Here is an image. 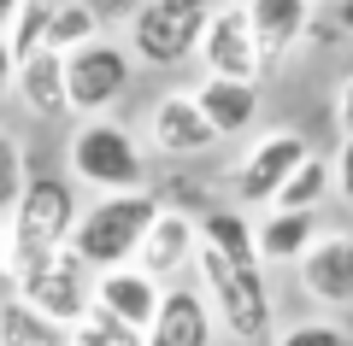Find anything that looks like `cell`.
<instances>
[{
	"label": "cell",
	"mask_w": 353,
	"mask_h": 346,
	"mask_svg": "<svg viewBox=\"0 0 353 346\" xmlns=\"http://www.w3.org/2000/svg\"><path fill=\"white\" fill-rule=\"evenodd\" d=\"M159 211H165V199L153 194V188H141V194H94L83 206V217H77L71 252L94 276L124 270V264L141 259V241H148V229L159 223Z\"/></svg>",
	"instance_id": "cell-1"
},
{
	"label": "cell",
	"mask_w": 353,
	"mask_h": 346,
	"mask_svg": "<svg viewBox=\"0 0 353 346\" xmlns=\"http://www.w3.org/2000/svg\"><path fill=\"white\" fill-rule=\"evenodd\" d=\"M83 206H88V199L77 194L71 176H59V171H30L24 199H18V211L6 217V241H12L6 276L24 270V264H36V259H48V252H59V247H71Z\"/></svg>",
	"instance_id": "cell-2"
},
{
	"label": "cell",
	"mask_w": 353,
	"mask_h": 346,
	"mask_svg": "<svg viewBox=\"0 0 353 346\" xmlns=\"http://www.w3.org/2000/svg\"><path fill=\"white\" fill-rule=\"evenodd\" d=\"M65 171L71 182L94 194H141L148 188V147L118 118H83L65 141Z\"/></svg>",
	"instance_id": "cell-3"
},
{
	"label": "cell",
	"mask_w": 353,
	"mask_h": 346,
	"mask_svg": "<svg viewBox=\"0 0 353 346\" xmlns=\"http://www.w3.org/2000/svg\"><path fill=\"white\" fill-rule=\"evenodd\" d=\"M224 0H141L130 12L124 47L136 53V65L148 71H165V65H183L201 53V36L212 24V12Z\"/></svg>",
	"instance_id": "cell-4"
},
{
	"label": "cell",
	"mask_w": 353,
	"mask_h": 346,
	"mask_svg": "<svg viewBox=\"0 0 353 346\" xmlns=\"http://www.w3.org/2000/svg\"><path fill=\"white\" fill-rule=\"evenodd\" d=\"M194 276H201V294L212 299L218 329H230L241 346H259L271 334V282L265 276H241L224 264V252L201 241V259H194Z\"/></svg>",
	"instance_id": "cell-5"
},
{
	"label": "cell",
	"mask_w": 353,
	"mask_h": 346,
	"mask_svg": "<svg viewBox=\"0 0 353 346\" xmlns=\"http://www.w3.org/2000/svg\"><path fill=\"white\" fill-rule=\"evenodd\" d=\"M136 53L124 47V41L101 36L88 41V47L65 53V94H71V118L83 124V118H112V106L136 88Z\"/></svg>",
	"instance_id": "cell-6"
},
{
	"label": "cell",
	"mask_w": 353,
	"mask_h": 346,
	"mask_svg": "<svg viewBox=\"0 0 353 346\" xmlns=\"http://www.w3.org/2000/svg\"><path fill=\"white\" fill-rule=\"evenodd\" d=\"M6 282H12V294L24 299V305H36L41 317H53L59 329H77V323L94 311V270H88L71 247H59V252H48V259L12 270Z\"/></svg>",
	"instance_id": "cell-7"
},
{
	"label": "cell",
	"mask_w": 353,
	"mask_h": 346,
	"mask_svg": "<svg viewBox=\"0 0 353 346\" xmlns=\"http://www.w3.org/2000/svg\"><path fill=\"white\" fill-rule=\"evenodd\" d=\"M312 159V147H306L301 129H259L253 136V147L236 159V171H230V194H236V206H277V194L289 188V176L301 171V164Z\"/></svg>",
	"instance_id": "cell-8"
},
{
	"label": "cell",
	"mask_w": 353,
	"mask_h": 346,
	"mask_svg": "<svg viewBox=\"0 0 353 346\" xmlns=\"http://www.w3.org/2000/svg\"><path fill=\"white\" fill-rule=\"evenodd\" d=\"M201 71L206 76H230V83H265V59H259V36H253L248 0H230L218 6L212 24L201 36Z\"/></svg>",
	"instance_id": "cell-9"
},
{
	"label": "cell",
	"mask_w": 353,
	"mask_h": 346,
	"mask_svg": "<svg viewBox=\"0 0 353 346\" xmlns=\"http://www.w3.org/2000/svg\"><path fill=\"white\" fill-rule=\"evenodd\" d=\"M141 147H153L159 159H201V153L218 147V129L206 124V111L194 106L189 88H171L141 118Z\"/></svg>",
	"instance_id": "cell-10"
},
{
	"label": "cell",
	"mask_w": 353,
	"mask_h": 346,
	"mask_svg": "<svg viewBox=\"0 0 353 346\" xmlns=\"http://www.w3.org/2000/svg\"><path fill=\"white\" fill-rule=\"evenodd\" d=\"M201 217L194 211H183V206H165L159 211V223L148 229V241H141V270L153 276L159 288H176V276L183 270H194V259H201Z\"/></svg>",
	"instance_id": "cell-11"
},
{
	"label": "cell",
	"mask_w": 353,
	"mask_h": 346,
	"mask_svg": "<svg viewBox=\"0 0 353 346\" xmlns=\"http://www.w3.org/2000/svg\"><path fill=\"white\" fill-rule=\"evenodd\" d=\"M248 18H253V36H259L265 76H277L283 65L294 59V47L312 36L318 6L312 0H248Z\"/></svg>",
	"instance_id": "cell-12"
},
{
	"label": "cell",
	"mask_w": 353,
	"mask_h": 346,
	"mask_svg": "<svg viewBox=\"0 0 353 346\" xmlns=\"http://www.w3.org/2000/svg\"><path fill=\"white\" fill-rule=\"evenodd\" d=\"M294 276H301L306 299H318L330 311H347L353 305V235L347 229H324Z\"/></svg>",
	"instance_id": "cell-13"
},
{
	"label": "cell",
	"mask_w": 353,
	"mask_h": 346,
	"mask_svg": "<svg viewBox=\"0 0 353 346\" xmlns=\"http://www.w3.org/2000/svg\"><path fill=\"white\" fill-rule=\"evenodd\" d=\"M159 305H165V288L153 282L141 264H124V270L94 276V311H106L112 323H124V329H136V334L153 329Z\"/></svg>",
	"instance_id": "cell-14"
},
{
	"label": "cell",
	"mask_w": 353,
	"mask_h": 346,
	"mask_svg": "<svg viewBox=\"0 0 353 346\" xmlns=\"http://www.w3.org/2000/svg\"><path fill=\"white\" fill-rule=\"evenodd\" d=\"M212 334H218L212 299L201 288L176 282V288H165V305L153 317V329L141 334V346H212Z\"/></svg>",
	"instance_id": "cell-15"
},
{
	"label": "cell",
	"mask_w": 353,
	"mask_h": 346,
	"mask_svg": "<svg viewBox=\"0 0 353 346\" xmlns=\"http://www.w3.org/2000/svg\"><path fill=\"white\" fill-rule=\"evenodd\" d=\"M189 94H194V106L206 111V124L218 129V141H230V136H248V129L259 124V111H265V88H259V83L201 76V83H194Z\"/></svg>",
	"instance_id": "cell-16"
},
{
	"label": "cell",
	"mask_w": 353,
	"mask_h": 346,
	"mask_svg": "<svg viewBox=\"0 0 353 346\" xmlns=\"http://www.w3.org/2000/svg\"><path fill=\"white\" fill-rule=\"evenodd\" d=\"M318 235H324L318 229V211H259V223H253L265 270H277V264H294L301 270V259L312 252Z\"/></svg>",
	"instance_id": "cell-17"
},
{
	"label": "cell",
	"mask_w": 353,
	"mask_h": 346,
	"mask_svg": "<svg viewBox=\"0 0 353 346\" xmlns=\"http://www.w3.org/2000/svg\"><path fill=\"white\" fill-rule=\"evenodd\" d=\"M12 94H18V106H24L30 118H65V111H71V94H65V53H53V47L30 53V59L18 65Z\"/></svg>",
	"instance_id": "cell-18"
},
{
	"label": "cell",
	"mask_w": 353,
	"mask_h": 346,
	"mask_svg": "<svg viewBox=\"0 0 353 346\" xmlns=\"http://www.w3.org/2000/svg\"><path fill=\"white\" fill-rule=\"evenodd\" d=\"M201 235H206V247L224 252L230 270H241V276H265L259 241H253V211H241V206H212V211L201 217Z\"/></svg>",
	"instance_id": "cell-19"
},
{
	"label": "cell",
	"mask_w": 353,
	"mask_h": 346,
	"mask_svg": "<svg viewBox=\"0 0 353 346\" xmlns=\"http://www.w3.org/2000/svg\"><path fill=\"white\" fill-rule=\"evenodd\" d=\"M0 346H71V329H59L53 317H41L36 305H24L18 294L0 299Z\"/></svg>",
	"instance_id": "cell-20"
},
{
	"label": "cell",
	"mask_w": 353,
	"mask_h": 346,
	"mask_svg": "<svg viewBox=\"0 0 353 346\" xmlns=\"http://www.w3.org/2000/svg\"><path fill=\"white\" fill-rule=\"evenodd\" d=\"M330 194H336V164H330V153H312V159L289 176V188L277 194L271 211H318Z\"/></svg>",
	"instance_id": "cell-21"
},
{
	"label": "cell",
	"mask_w": 353,
	"mask_h": 346,
	"mask_svg": "<svg viewBox=\"0 0 353 346\" xmlns=\"http://www.w3.org/2000/svg\"><path fill=\"white\" fill-rule=\"evenodd\" d=\"M101 36H106L101 12H94L88 0H59V12H53V36H48L53 53H77V47H88V41H101Z\"/></svg>",
	"instance_id": "cell-22"
},
{
	"label": "cell",
	"mask_w": 353,
	"mask_h": 346,
	"mask_svg": "<svg viewBox=\"0 0 353 346\" xmlns=\"http://www.w3.org/2000/svg\"><path fill=\"white\" fill-rule=\"evenodd\" d=\"M53 12H59V0H24V6H18V24H12V36H6V47H12L18 65H24L30 53L48 47V36H53Z\"/></svg>",
	"instance_id": "cell-23"
},
{
	"label": "cell",
	"mask_w": 353,
	"mask_h": 346,
	"mask_svg": "<svg viewBox=\"0 0 353 346\" xmlns=\"http://www.w3.org/2000/svg\"><path fill=\"white\" fill-rule=\"evenodd\" d=\"M24 188H30V153H24V141L12 129H0V217L18 211Z\"/></svg>",
	"instance_id": "cell-24"
},
{
	"label": "cell",
	"mask_w": 353,
	"mask_h": 346,
	"mask_svg": "<svg viewBox=\"0 0 353 346\" xmlns=\"http://www.w3.org/2000/svg\"><path fill=\"white\" fill-rule=\"evenodd\" d=\"M271 346H353V334L330 317H306V323H289V329L271 334Z\"/></svg>",
	"instance_id": "cell-25"
},
{
	"label": "cell",
	"mask_w": 353,
	"mask_h": 346,
	"mask_svg": "<svg viewBox=\"0 0 353 346\" xmlns=\"http://www.w3.org/2000/svg\"><path fill=\"white\" fill-rule=\"evenodd\" d=\"M71 346H141V334L124 329V323H112L106 311H88V317L71 329Z\"/></svg>",
	"instance_id": "cell-26"
},
{
	"label": "cell",
	"mask_w": 353,
	"mask_h": 346,
	"mask_svg": "<svg viewBox=\"0 0 353 346\" xmlns=\"http://www.w3.org/2000/svg\"><path fill=\"white\" fill-rule=\"evenodd\" d=\"M330 164H336V194H341V199H353V136H341V141H336Z\"/></svg>",
	"instance_id": "cell-27"
},
{
	"label": "cell",
	"mask_w": 353,
	"mask_h": 346,
	"mask_svg": "<svg viewBox=\"0 0 353 346\" xmlns=\"http://www.w3.org/2000/svg\"><path fill=\"white\" fill-rule=\"evenodd\" d=\"M336 129L353 136V71L341 76V88H336Z\"/></svg>",
	"instance_id": "cell-28"
},
{
	"label": "cell",
	"mask_w": 353,
	"mask_h": 346,
	"mask_svg": "<svg viewBox=\"0 0 353 346\" xmlns=\"http://www.w3.org/2000/svg\"><path fill=\"white\" fill-rule=\"evenodd\" d=\"M12 83H18V59H12V47L0 41V100L12 94Z\"/></svg>",
	"instance_id": "cell-29"
},
{
	"label": "cell",
	"mask_w": 353,
	"mask_h": 346,
	"mask_svg": "<svg viewBox=\"0 0 353 346\" xmlns=\"http://www.w3.org/2000/svg\"><path fill=\"white\" fill-rule=\"evenodd\" d=\"M330 18H336L341 36H353V0H336V6H330Z\"/></svg>",
	"instance_id": "cell-30"
},
{
	"label": "cell",
	"mask_w": 353,
	"mask_h": 346,
	"mask_svg": "<svg viewBox=\"0 0 353 346\" xmlns=\"http://www.w3.org/2000/svg\"><path fill=\"white\" fill-rule=\"evenodd\" d=\"M18 6H24V0H0V41L12 36V24H18Z\"/></svg>",
	"instance_id": "cell-31"
},
{
	"label": "cell",
	"mask_w": 353,
	"mask_h": 346,
	"mask_svg": "<svg viewBox=\"0 0 353 346\" xmlns=\"http://www.w3.org/2000/svg\"><path fill=\"white\" fill-rule=\"evenodd\" d=\"M6 259H12V241H6V217H0V270H6Z\"/></svg>",
	"instance_id": "cell-32"
},
{
	"label": "cell",
	"mask_w": 353,
	"mask_h": 346,
	"mask_svg": "<svg viewBox=\"0 0 353 346\" xmlns=\"http://www.w3.org/2000/svg\"><path fill=\"white\" fill-rule=\"evenodd\" d=\"M312 6H336V0H312Z\"/></svg>",
	"instance_id": "cell-33"
},
{
	"label": "cell",
	"mask_w": 353,
	"mask_h": 346,
	"mask_svg": "<svg viewBox=\"0 0 353 346\" xmlns=\"http://www.w3.org/2000/svg\"><path fill=\"white\" fill-rule=\"evenodd\" d=\"M347 206H353V199H347Z\"/></svg>",
	"instance_id": "cell-34"
}]
</instances>
